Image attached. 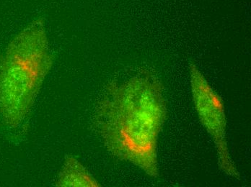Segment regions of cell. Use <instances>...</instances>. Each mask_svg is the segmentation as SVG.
Wrapping results in <instances>:
<instances>
[{
    "instance_id": "6da1fadb",
    "label": "cell",
    "mask_w": 251,
    "mask_h": 187,
    "mask_svg": "<svg viewBox=\"0 0 251 187\" xmlns=\"http://www.w3.org/2000/svg\"><path fill=\"white\" fill-rule=\"evenodd\" d=\"M166 117L160 82L137 77L108 86L97 123L104 144L113 156L156 178L157 140Z\"/></svg>"
},
{
    "instance_id": "7a4b0ae2",
    "label": "cell",
    "mask_w": 251,
    "mask_h": 187,
    "mask_svg": "<svg viewBox=\"0 0 251 187\" xmlns=\"http://www.w3.org/2000/svg\"><path fill=\"white\" fill-rule=\"evenodd\" d=\"M53 65L42 19L20 32L0 57V115L16 127L33 107Z\"/></svg>"
},
{
    "instance_id": "3957f363",
    "label": "cell",
    "mask_w": 251,
    "mask_h": 187,
    "mask_svg": "<svg viewBox=\"0 0 251 187\" xmlns=\"http://www.w3.org/2000/svg\"><path fill=\"white\" fill-rule=\"evenodd\" d=\"M191 92L199 118L213 139L222 171L235 179L240 174L231 159L226 139V121L221 97L211 87L194 63L190 64Z\"/></svg>"
},
{
    "instance_id": "277c9868",
    "label": "cell",
    "mask_w": 251,
    "mask_h": 187,
    "mask_svg": "<svg viewBox=\"0 0 251 187\" xmlns=\"http://www.w3.org/2000/svg\"><path fill=\"white\" fill-rule=\"evenodd\" d=\"M55 185L59 187H100L84 166L73 156H68L64 161Z\"/></svg>"
}]
</instances>
